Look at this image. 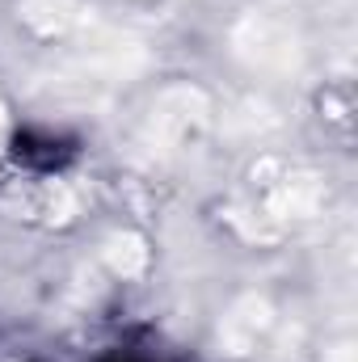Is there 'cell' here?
<instances>
[{
	"mask_svg": "<svg viewBox=\"0 0 358 362\" xmlns=\"http://www.w3.org/2000/svg\"><path fill=\"white\" fill-rule=\"evenodd\" d=\"M17 160L25 165H42V169H55L72 156V148L64 139H51V135H17V148H13Z\"/></svg>",
	"mask_w": 358,
	"mask_h": 362,
	"instance_id": "obj_1",
	"label": "cell"
}]
</instances>
